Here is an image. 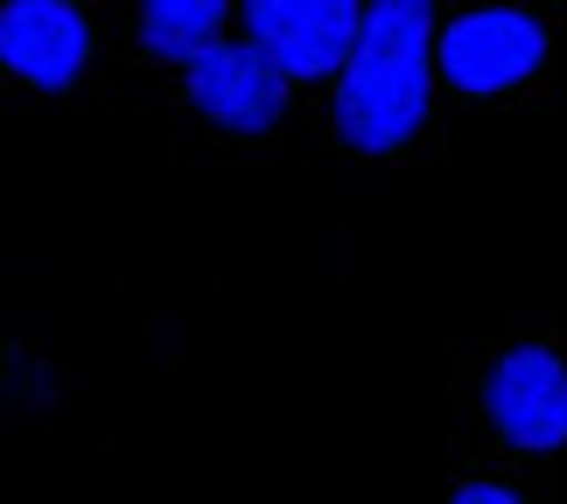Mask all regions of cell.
I'll list each match as a JSON object with an SVG mask.
<instances>
[{
	"instance_id": "obj_4",
	"label": "cell",
	"mask_w": 567,
	"mask_h": 504,
	"mask_svg": "<svg viewBox=\"0 0 567 504\" xmlns=\"http://www.w3.org/2000/svg\"><path fill=\"white\" fill-rule=\"evenodd\" d=\"M539 63H547V29H539L533 14H512V8L463 14L442 35V71H449V84H463V92H512Z\"/></svg>"
},
{
	"instance_id": "obj_8",
	"label": "cell",
	"mask_w": 567,
	"mask_h": 504,
	"mask_svg": "<svg viewBox=\"0 0 567 504\" xmlns=\"http://www.w3.org/2000/svg\"><path fill=\"white\" fill-rule=\"evenodd\" d=\"M455 504H518V497L497 491V484H470V491H455Z\"/></svg>"
},
{
	"instance_id": "obj_6",
	"label": "cell",
	"mask_w": 567,
	"mask_h": 504,
	"mask_svg": "<svg viewBox=\"0 0 567 504\" xmlns=\"http://www.w3.org/2000/svg\"><path fill=\"white\" fill-rule=\"evenodd\" d=\"M0 56H8L14 78L63 92V84H78L84 56H92V29H84L71 0H14L0 14Z\"/></svg>"
},
{
	"instance_id": "obj_1",
	"label": "cell",
	"mask_w": 567,
	"mask_h": 504,
	"mask_svg": "<svg viewBox=\"0 0 567 504\" xmlns=\"http://www.w3.org/2000/svg\"><path fill=\"white\" fill-rule=\"evenodd\" d=\"M427 120V8L421 0H379L364 8V35L337 84V134L385 155V147L413 141Z\"/></svg>"
},
{
	"instance_id": "obj_5",
	"label": "cell",
	"mask_w": 567,
	"mask_h": 504,
	"mask_svg": "<svg viewBox=\"0 0 567 504\" xmlns=\"http://www.w3.org/2000/svg\"><path fill=\"white\" fill-rule=\"evenodd\" d=\"M189 105L231 134H267L288 113V78L252 42H217L204 63H189Z\"/></svg>"
},
{
	"instance_id": "obj_7",
	"label": "cell",
	"mask_w": 567,
	"mask_h": 504,
	"mask_svg": "<svg viewBox=\"0 0 567 504\" xmlns=\"http://www.w3.org/2000/svg\"><path fill=\"white\" fill-rule=\"evenodd\" d=\"M217 29H225V8H217V0H155V8H141V42L155 56L204 63L217 50Z\"/></svg>"
},
{
	"instance_id": "obj_2",
	"label": "cell",
	"mask_w": 567,
	"mask_h": 504,
	"mask_svg": "<svg viewBox=\"0 0 567 504\" xmlns=\"http://www.w3.org/2000/svg\"><path fill=\"white\" fill-rule=\"evenodd\" d=\"M246 21H252V50L280 78H330L351 63L364 35V8H351V0H252Z\"/></svg>"
},
{
	"instance_id": "obj_3",
	"label": "cell",
	"mask_w": 567,
	"mask_h": 504,
	"mask_svg": "<svg viewBox=\"0 0 567 504\" xmlns=\"http://www.w3.org/2000/svg\"><path fill=\"white\" fill-rule=\"evenodd\" d=\"M484 407L491 421L505 428L512 449H560L567 442V364L539 343H518L491 364V385H484Z\"/></svg>"
}]
</instances>
